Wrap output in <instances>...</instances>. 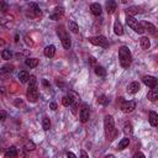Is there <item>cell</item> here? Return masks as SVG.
Instances as JSON below:
<instances>
[{"instance_id":"7dc6e473","label":"cell","mask_w":158,"mask_h":158,"mask_svg":"<svg viewBox=\"0 0 158 158\" xmlns=\"http://www.w3.org/2000/svg\"><path fill=\"white\" fill-rule=\"evenodd\" d=\"M104 158H115V156H112V154H106Z\"/></svg>"},{"instance_id":"8d00e7d4","label":"cell","mask_w":158,"mask_h":158,"mask_svg":"<svg viewBox=\"0 0 158 158\" xmlns=\"http://www.w3.org/2000/svg\"><path fill=\"white\" fill-rule=\"evenodd\" d=\"M25 43H26L27 46H30V47L33 46V41H32V38H31L30 36H25Z\"/></svg>"},{"instance_id":"4316f807","label":"cell","mask_w":158,"mask_h":158,"mask_svg":"<svg viewBox=\"0 0 158 158\" xmlns=\"http://www.w3.org/2000/svg\"><path fill=\"white\" fill-rule=\"evenodd\" d=\"M139 44H141L142 49H148L149 46H151V42H149L148 37H141V40H139Z\"/></svg>"},{"instance_id":"74e56055","label":"cell","mask_w":158,"mask_h":158,"mask_svg":"<svg viewBox=\"0 0 158 158\" xmlns=\"http://www.w3.org/2000/svg\"><path fill=\"white\" fill-rule=\"evenodd\" d=\"M51 20H53V21H57V20H59L60 17H62V15H59V14H56V12H53V14H51Z\"/></svg>"},{"instance_id":"7c38bea8","label":"cell","mask_w":158,"mask_h":158,"mask_svg":"<svg viewBox=\"0 0 158 158\" xmlns=\"http://www.w3.org/2000/svg\"><path fill=\"white\" fill-rule=\"evenodd\" d=\"M141 26L143 27L144 32H146V31H148V32H149V33H152L153 36H157V32H156V26H154V25H152L151 22L142 21V22H141Z\"/></svg>"},{"instance_id":"7402d4cb","label":"cell","mask_w":158,"mask_h":158,"mask_svg":"<svg viewBox=\"0 0 158 158\" xmlns=\"http://www.w3.org/2000/svg\"><path fill=\"white\" fill-rule=\"evenodd\" d=\"M19 79H20V81H21L22 84L28 83V79H30V74H28V72H27V70H21L20 74H19Z\"/></svg>"},{"instance_id":"f546056e","label":"cell","mask_w":158,"mask_h":158,"mask_svg":"<svg viewBox=\"0 0 158 158\" xmlns=\"http://www.w3.org/2000/svg\"><path fill=\"white\" fill-rule=\"evenodd\" d=\"M69 30L73 32V33H78L79 32V26H78V23L75 22V21H69Z\"/></svg>"},{"instance_id":"2e32d148","label":"cell","mask_w":158,"mask_h":158,"mask_svg":"<svg viewBox=\"0 0 158 158\" xmlns=\"http://www.w3.org/2000/svg\"><path fill=\"white\" fill-rule=\"evenodd\" d=\"M17 157V149L15 146H11L4 154V158H16Z\"/></svg>"},{"instance_id":"83f0119b","label":"cell","mask_w":158,"mask_h":158,"mask_svg":"<svg viewBox=\"0 0 158 158\" xmlns=\"http://www.w3.org/2000/svg\"><path fill=\"white\" fill-rule=\"evenodd\" d=\"M123 133H125L126 136H131V135L133 133V128H132V125H131L130 122H126V123L123 125Z\"/></svg>"},{"instance_id":"484cf974","label":"cell","mask_w":158,"mask_h":158,"mask_svg":"<svg viewBox=\"0 0 158 158\" xmlns=\"http://www.w3.org/2000/svg\"><path fill=\"white\" fill-rule=\"evenodd\" d=\"M12 72H14V65L12 64H5L0 69L1 74H9V73H12Z\"/></svg>"},{"instance_id":"6da1fadb","label":"cell","mask_w":158,"mask_h":158,"mask_svg":"<svg viewBox=\"0 0 158 158\" xmlns=\"http://www.w3.org/2000/svg\"><path fill=\"white\" fill-rule=\"evenodd\" d=\"M26 98L30 102H36L37 99H38V86H37V79H36L35 75H31L30 79H28Z\"/></svg>"},{"instance_id":"9a60e30c","label":"cell","mask_w":158,"mask_h":158,"mask_svg":"<svg viewBox=\"0 0 158 158\" xmlns=\"http://www.w3.org/2000/svg\"><path fill=\"white\" fill-rule=\"evenodd\" d=\"M116 7H117L116 1H114V0H109V1L106 2V11H107L109 15H112V14L115 12Z\"/></svg>"},{"instance_id":"f35d334b","label":"cell","mask_w":158,"mask_h":158,"mask_svg":"<svg viewBox=\"0 0 158 158\" xmlns=\"http://www.w3.org/2000/svg\"><path fill=\"white\" fill-rule=\"evenodd\" d=\"M6 116H7L6 111H4V110H0V121H4V120L6 118Z\"/></svg>"},{"instance_id":"ac0fdd59","label":"cell","mask_w":158,"mask_h":158,"mask_svg":"<svg viewBox=\"0 0 158 158\" xmlns=\"http://www.w3.org/2000/svg\"><path fill=\"white\" fill-rule=\"evenodd\" d=\"M138 12H141V9H139L138 6H130V7L126 9V16L133 17V16H135L136 14H138Z\"/></svg>"},{"instance_id":"ba28073f","label":"cell","mask_w":158,"mask_h":158,"mask_svg":"<svg viewBox=\"0 0 158 158\" xmlns=\"http://www.w3.org/2000/svg\"><path fill=\"white\" fill-rule=\"evenodd\" d=\"M69 95L73 98V102H72V105H70V109H72V112L74 114V115H77V112H78V107H79V101H80V98H79V95L75 93V91H69Z\"/></svg>"},{"instance_id":"4dcf8cb0","label":"cell","mask_w":158,"mask_h":158,"mask_svg":"<svg viewBox=\"0 0 158 158\" xmlns=\"http://www.w3.org/2000/svg\"><path fill=\"white\" fill-rule=\"evenodd\" d=\"M42 127H43L44 131H48L51 128V121H49L48 117H43V120H42Z\"/></svg>"},{"instance_id":"277c9868","label":"cell","mask_w":158,"mask_h":158,"mask_svg":"<svg viewBox=\"0 0 158 158\" xmlns=\"http://www.w3.org/2000/svg\"><path fill=\"white\" fill-rule=\"evenodd\" d=\"M57 33H58V36H59V38H60V41H62L63 47H64L65 49H69L70 46H72V42H70V38L68 37L67 31L64 30V26H63V25H60V26L57 27Z\"/></svg>"},{"instance_id":"836d02e7","label":"cell","mask_w":158,"mask_h":158,"mask_svg":"<svg viewBox=\"0 0 158 158\" xmlns=\"http://www.w3.org/2000/svg\"><path fill=\"white\" fill-rule=\"evenodd\" d=\"M23 148H25V151H27V152H28V151H33V149L36 148V144H35L32 141H28V142L25 143V147H23Z\"/></svg>"},{"instance_id":"e0dca14e","label":"cell","mask_w":158,"mask_h":158,"mask_svg":"<svg viewBox=\"0 0 158 158\" xmlns=\"http://www.w3.org/2000/svg\"><path fill=\"white\" fill-rule=\"evenodd\" d=\"M114 32L117 36H122L123 35V27H122V25H121V22L118 20H116L114 22Z\"/></svg>"},{"instance_id":"e575fe53","label":"cell","mask_w":158,"mask_h":158,"mask_svg":"<svg viewBox=\"0 0 158 158\" xmlns=\"http://www.w3.org/2000/svg\"><path fill=\"white\" fill-rule=\"evenodd\" d=\"M9 10V5L5 2V1H2V0H0V11H2V12H5V11H7Z\"/></svg>"},{"instance_id":"5bb4252c","label":"cell","mask_w":158,"mask_h":158,"mask_svg":"<svg viewBox=\"0 0 158 158\" xmlns=\"http://www.w3.org/2000/svg\"><path fill=\"white\" fill-rule=\"evenodd\" d=\"M139 89H141L139 83H138V81H132V83H130L128 86H127V93H128V94H136V93H138Z\"/></svg>"},{"instance_id":"3957f363","label":"cell","mask_w":158,"mask_h":158,"mask_svg":"<svg viewBox=\"0 0 158 158\" xmlns=\"http://www.w3.org/2000/svg\"><path fill=\"white\" fill-rule=\"evenodd\" d=\"M118 59L122 68H128L132 63V56L127 46H121L118 48Z\"/></svg>"},{"instance_id":"30bf717a","label":"cell","mask_w":158,"mask_h":158,"mask_svg":"<svg viewBox=\"0 0 158 158\" xmlns=\"http://www.w3.org/2000/svg\"><path fill=\"white\" fill-rule=\"evenodd\" d=\"M27 16H30V17H38V16H41V10L38 9L37 4H35V2H30Z\"/></svg>"},{"instance_id":"1f68e13d","label":"cell","mask_w":158,"mask_h":158,"mask_svg":"<svg viewBox=\"0 0 158 158\" xmlns=\"http://www.w3.org/2000/svg\"><path fill=\"white\" fill-rule=\"evenodd\" d=\"M98 102H99L100 105L106 106V105L109 104V99H107L105 95H100V96H98Z\"/></svg>"},{"instance_id":"f1b7e54d","label":"cell","mask_w":158,"mask_h":158,"mask_svg":"<svg viewBox=\"0 0 158 158\" xmlns=\"http://www.w3.org/2000/svg\"><path fill=\"white\" fill-rule=\"evenodd\" d=\"M72 102H73V98L69 95V93H68V95H65V96H63V99H62V104H63V106H70L72 105Z\"/></svg>"},{"instance_id":"b9f144b4","label":"cell","mask_w":158,"mask_h":158,"mask_svg":"<svg viewBox=\"0 0 158 158\" xmlns=\"http://www.w3.org/2000/svg\"><path fill=\"white\" fill-rule=\"evenodd\" d=\"M14 105H15V106H22V100L16 99V100L14 101Z\"/></svg>"},{"instance_id":"cb8c5ba5","label":"cell","mask_w":158,"mask_h":158,"mask_svg":"<svg viewBox=\"0 0 158 158\" xmlns=\"http://www.w3.org/2000/svg\"><path fill=\"white\" fill-rule=\"evenodd\" d=\"M94 72H95V74H96V75H99V77H101V78L106 77V70H105V68H104V67H101V65H95Z\"/></svg>"},{"instance_id":"52a82bcc","label":"cell","mask_w":158,"mask_h":158,"mask_svg":"<svg viewBox=\"0 0 158 158\" xmlns=\"http://www.w3.org/2000/svg\"><path fill=\"white\" fill-rule=\"evenodd\" d=\"M90 117V107L86 102H83L81 104V109H80V114H79V118H80V122L85 123Z\"/></svg>"},{"instance_id":"d6986e66","label":"cell","mask_w":158,"mask_h":158,"mask_svg":"<svg viewBox=\"0 0 158 158\" xmlns=\"http://www.w3.org/2000/svg\"><path fill=\"white\" fill-rule=\"evenodd\" d=\"M43 53H44V56H46V57L52 58V57L54 56V53H56V47H54L53 44H49V46H47V47L44 48Z\"/></svg>"},{"instance_id":"d6a6232c","label":"cell","mask_w":158,"mask_h":158,"mask_svg":"<svg viewBox=\"0 0 158 158\" xmlns=\"http://www.w3.org/2000/svg\"><path fill=\"white\" fill-rule=\"evenodd\" d=\"M11 56H12V53H11V51H10V49H4V51L1 52V57H2V59H5V60L10 59V58H11Z\"/></svg>"},{"instance_id":"7a4b0ae2","label":"cell","mask_w":158,"mask_h":158,"mask_svg":"<svg viewBox=\"0 0 158 158\" xmlns=\"http://www.w3.org/2000/svg\"><path fill=\"white\" fill-rule=\"evenodd\" d=\"M104 130H105V136L107 139L112 141L117 136V130L115 128V122L114 117L111 115H106L104 118Z\"/></svg>"},{"instance_id":"bcb514c9","label":"cell","mask_w":158,"mask_h":158,"mask_svg":"<svg viewBox=\"0 0 158 158\" xmlns=\"http://www.w3.org/2000/svg\"><path fill=\"white\" fill-rule=\"evenodd\" d=\"M42 84H43L44 86H48V85H49V84H48V81H47L46 79H43V80H42Z\"/></svg>"},{"instance_id":"ffe728a7","label":"cell","mask_w":158,"mask_h":158,"mask_svg":"<svg viewBox=\"0 0 158 158\" xmlns=\"http://www.w3.org/2000/svg\"><path fill=\"white\" fill-rule=\"evenodd\" d=\"M147 98H148V100H151V101H156V100L158 99V90H157V88H152V89L148 91Z\"/></svg>"},{"instance_id":"5b68a950","label":"cell","mask_w":158,"mask_h":158,"mask_svg":"<svg viewBox=\"0 0 158 158\" xmlns=\"http://www.w3.org/2000/svg\"><path fill=\"white\" fill-rule=\"evenodd\" d=\"M126 23H127V26H128L131 30H133L135 32H137V33H139V35L144 33V30H143V27L141 26V22H138V20H136L135 17L126 16Z\"/></svg>"},{"instance_id":"f6af8a7d","label":"cell","mask_w":158,"mask_h":158,"mask_svg":"<svg viewBox=\"0 0 158 158\" xmlns=\"http://www.w3.org/2000/svg\"><path fill=\"white\" fill-rule=\"evenodd\" d=\"M67 158H77V156L73 152H67Z\"/></svg>"},{"instance_id":"c3c4849f","label":"cell","mask_w":158,"mask_h":158,"mask_svg":"<svg viewBox=\"0 0 158 158\" xmlns=\"http://www.w3.org/2000/svg\"><path fill=\"white\" fill-rule=\"evenodd\" d=\"M17 41H19V35L15 36V42H17Z\"/></svg>"},{"instance_id":"9c48e42d","label":"cell","mask_w":158,"mask_h":158,"mask_svg":"<svg viewBox=\"0 0 158 158\" xmlns=\"http://www.w3.org/2000/svg\"><path fill=\"white\" fill-rule=\"evenodd\" d=\"M136 109V101L130 100V101H123L121 104V111L123 114H130Z\"/></svg>"},{"instance_id":"60d3db41","label":"cell","mask_w":158,"mask_h":158,"mask_svg":"<svg viewBox=\"0 0 158 158\" xmlns=\"http://www.w3.org/2000/svg\"><path fill=\"white\" fill-rule=\"evenodd\" d=\"M88 62H89V64H91V65H95V64H96V59H95L94 57H89V58H88Z\"/></svg>"},{"instance_id":"8992f818","label":"cell","mask_w":158,"mask_h":158,"mask_svg":"<svg viewBox=\"0 0 158 158\" xmlns=\"http://www.w3.org/2000/svg\"><path fill=\"white\" fill-rule=\"evenodd\" d=\"M89 42L91 44H95V46H100V47H109V42L106 40V37L104 36H94V37H89Z\"/></svg>"},{"instance_id":"d4e9b609","label":"cell","mask_w":158,"mask_h":158,"mask_svg":"<svg viewBox=\"0 0 158 158\" xmlns=\"http://www.w3.org/2000/svg\"><path fill=\"white\" fill-rule=\"evenodd\" d=\"M128 144H130V138L125 137V138H122V139L118 142V144H117V149H118V151H122V149H125Z\"/></svg>"},{"instance_id":"ab89813d","label":"cell","mask_w":158,"mask_h":158,"mask_svg":"<svg viewBox=\"0 0 158 158\" xmlns=\"http://www.w3.org/2000/svg\"><path fill=\"white\" fill-rule=\"evenodd\" d=\"M132 158H146V157H144V154H143L142 152H137V153H135V154H133V157H132Z\"/></svg>"},{"instance_id":"603a6c76","label":"cell","mask_w":158,"mask_h":158,"mask_svg":"<svg viewBox=\"0 0 158 158\" xmlns=\"http://www.w3.org/2000/svg\"><path fill=\"white\" fill-rule=\"evenodd\" d=\"M25 64L30 68H36L38 65V59L37 58H26L25 59Z\"/></svg>"},{"instance_id":"7bdbcfd3","label":"cell","mask_w":158,"mask_h":158,"mask_svg":"<svg viewBox=\"0 0 158 158\" xmlns=\"http://www.w3.org/2000/svg\"><path fill=\"white\" fill-rule=\"evenodd\" d=\"M80 158H89V156H88V153L85 152V151H80Z\"/></svg>"},{"instance_id":"8fae6325","label":"cell","mask_w":158,"mask_h":158,"mask_svg":"<svg viewBox=\"0 0 158 158\" xmlns=\"http://www.w3.org/2000/svg\"><path fill=\"white\" fill-rule=\"evenodd\" d=\"M142 81L144 85L149 86V88H156L157 86V79L156 77H152V75H144L142 78Z\"/></svg>"},{"instance_id":"d590c367","label":"cell","mask_w":158,"mask_h":158,"mask_svg":"<svg viewBox=\"0 0 158 158\" xmlns=\"http://www.w3.org/2000/svg\"><path fill=\"white\" fill-rule=\"evenodd\" d=\"M54 12L63 16V14H64V7H63V6H56V7H54Z\"/></svg>"},{"instance_id":"44dd1931","label":"cell","mask_w":158,"mask_h":158,"mask_svg":"<svg viewBox=\"0 0 158 158\" xmlns=\"http://www.w3.org/2000/svg\"><path fill=\"white\" fill-rule=\"evenodd\" d=\"M149 123H151V126H153V127H156L157 125H158V115H157V112H154V111H151L149 112Z\"/></svg>"},{"instance_id":"ee69618b","label":"cell","mask_w":158,"mask_h":158,"mask_svg":"<svg viewBox=\"0 0 158 158\" xmlns=\"http://www.w3.org/2000/svg\"><path fill=\"white\" fill-rule=\"evenodd\" d=\"M49 107H51V110H53V111H54V110H57V107H58V106H57V104H56V102H53V101H52V102L49 104Z\"/></svg>"},{"instance_id":"4fadbf2b","label":"cell","mask_w":158,"mask_h":158,"mask_svg":"<svg viewBox=\"0 0 158 158\" xmlns=\"http://www.w3.org/2000/svg\"><path fill=\"white\" fill-rule=\"evenodd\" d=\"M90 10H91V14L94 16H100L101 12H102V9H101V5L99 2H93L90 4Z\"/></svg>"}]
</instances>
